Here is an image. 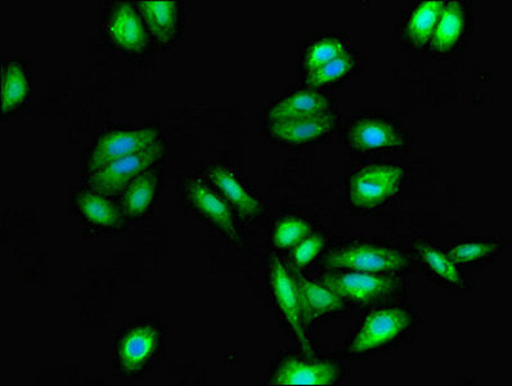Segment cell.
<instances>
[{
  "instance_id": "cell-1",
  "label": "cell",
  "mask_w": 512,
  "mask_h": 386,
  "mask_svg": "<svg viewBox=\"0 0 512 386\" xmlns=\"http://www.w3.org/2000/svg\"><path fill=\"white\" fill-rule=\"evenodd\" d=\"M416 325L410 308L383 307L367 314L356 334L348 343V353L365 356L399 343Z\"/></svg>"
},
{
  "instance_id": "cell-2",
  "label": "cell",
  "mask_w": 512,
  "mask_h": 386,
  "mask_svg": "<svg viewBox=\"0 0 512 386\" xmlns=\"http://www.w3.org/2000/svg\"><path fill=\"white\" fill-rule=\"evenodd\" d=\"M323 284L345 300L359 305H374L401 294L404 282L395 275H381L350 269L325 273Z\"/></svg>"
},
{
  "instance_id": "cell-3",
  "label": "cell",
  "mask_w": 512,
  "mask_h": 386,
  "mask_svg": "<svg viewBox=\"0 0 512 386\" xmlns=\"http://www.w3.org/2000/svg\"><path fill=\"white\" fill-rule=\"evenodd\" d=\"M325 264L334 269H350L381 275H395L410 268V260L403 251L362 241L336 246L330 250Z\"/></svg>"
},
{
  "instance_id": "cell-4",
  "label": "cell",
  "mask_w": 512,
  "mask_h": 386,
  "mask_svg": "<svg viewBox=\"0 0 512 386\" xmlns=\"http://www.w3.org/2000/svg\"><path fill=\"white\" fill-rule=\"evenodd\" d=\"M406 172L399 166L372 164L350 178L348 197L359 209H374L393 199L401 190Z\"/></svg>"
},
{
  "instance_id": "cell-5",
  "label": "cell",
  "mask_w": 512,
  "mask_h": 386,
  "mask_svg": "<svg viewBox=\"0 0 512 386\" xmlns=\"http://www.w3.org/2000/svg\"><path fill=\"white\" fill-rule=\"evenodd\" d=\"M344 366L330 357L289 356L276 368L269 384L273 385H335L343 380Z\"/></svg>"
},
{
  "instance_id": "cell-6",
  "label": "cell",
  "mask_w": 512,
  "mask_h": 386,
  "mask_svg": "<svg viewBox=\"0 0 512 386\" xmlns=\"http://www.w3.org/2000/svg\"><path fill=\"white\" fill-rule=\"evenodd\" d=\"M161 151H163V146L157 142L147 150L116 160L91 174L88 186L92 191L101 193V195H116V193L124 191L128 184L132 183L139 175L146 173L159 159Z\"/></svg>"
},
{
  "instance_id": "cell-7",
  "label": "cell",
  "mask_w": 512,
  "mask_h": 386,
  "mask_svg": "<svg viewBox=\"0 0 512 386\" xmlns=\"http://www.w3.org/2000/svg\"><path fill=\"white\" fill-rule=\"evenodd\" d=\"M157 142H160L159 133L154 128L112 130L98 139L88 160V172L96 173L116 160L147 150Z\"/></svg>"
},
{
  "instance_id": "cell-8",
  "label": "cell",
  "mask_w": 512,
  "mask_h": 386,
  "mask_svg": "<svg viewBox=\"0 0 512 386\" xmlns=\"http://www.w3.org/2000/svg\"><path fill=\"white\" fill-rule=\"evenodd\" d=\"M347 142L359 155L403 151L408 147L406 134L397 125L375 116L354 121L348 129Z\"/></svg>"
},
{
  "instance_id": "cell-9",
  "label": "cell",
  "mask_w": 512,
  "mask_h": 386,
  "mask_svg": "<svg viewBox=\"0 0 512 386\" xmlns=\"http://www.w3.org/2000/svg\"><path fill=\"white\" fill-rule=\"evenodd\" d=\"M269 280H271L272 291L278 308L284 314L285 320L289 322L296 339L302 344L305 353H312L311 344H309L303 329L294 277L290 275L285 264L277 257H273L271 263H269Z\"/></svg>"
},
{
  "instance_id": "cell-10",
  "label": "cell",
  "mask_w": 512,
  "mask_h": 386,
  "mask_svg": "<svg viewBox=\"0 0 512 386\" xmlns=\"http://www.w3.org/2000/svg\"><path fill=\"white\" fill-rule=\"evenodd\" d=\"M294 281L303 321L314 322L347 311L349 303L325 284H318L300 275H295Z\"/></svg>"
},
{
  "instance_id": "cell-11",
  "label": "cell",
  "mask_w": 512,
  "mask_h": 386,
  "mask_svg": "<svg viewBox=\"0 0 512 386\" xmlns=\"http://www.w3.org/2000/svg\"><path fill=\"white\" fill-rule=\"evenodd\" d=\"M186 192L188 200L195 206L197 212L217 226L229 241L238 244L240 236H238L235 217L227 201L200 179H191L187 183Z\"/></svg>"
},
{
  "instance_id": "cell-12",
  "label": "cell",
  "mask_w": 512,
  "mask_h": 386,
  "mask_svg": "<svg viewBox=\"0 0 512 386\" xmlns=\"http://www.w3.org/2000/svg\"><path fill=\"white\" fill-rule=\"evenodd\" d=\"M335 125V115L326 114L313 118L275 121L269 125V133L273 138L289 145H303L329 136Z\"/></svg>"
},
{
  "instance_id": "cell-13",
  "label": "cell",
  "mask_w": 512,
  "mask_h": 386,
  "mask_svg": "<svg viewBox=\"0 0 512 386\" xmlns=\"http://www.w3.org/2000/svg\"><path fill=\"white\" fill-rule=\"evenodd\" d=\"M110 38L129 52H139L146 47V30L136 8L129 3H120L111 12L106 22Z\"/></svg>"
},
{
  "instance_id": "cell-14",
  "label": "cell",
  "mask_w": 512,
  "mask_h": 386,
  "mask_svg": "<svg viewBox=\"0 0 512 386\" xmlns=\"http://www.w3.org/2000/svg\"><path fill=\"white\" fill-rule=\"evenodd\" d=\"M159 344V332L154 326H141L129 331L121 340L118 357L128 374H136L147 365Z\"/></svg>"
},
{
  "instance_id": "cell-15",
  "label": "cell",
  "mask_w": 512,
  "mask_h": 386,
  "mask_svg": "<svg viewBox=\"0 0 512 386\" xmlns=\"http://www.w3.org/2000/svg\"><path fill=\"white\" fill-rule=\"evenodd\" d=\"M332 105L329 98L322 93L302 91L291 94L284 100L276 103L268 112L271 123L282 120L305 119L332 114Z\"/></svg>"
},
{
  "instance_id": "cell-16",
  "label": "cell",
  "mask_w": 512,
  "mask_h": 386,
  "mask_svg": "<svg viewBox=\"0 0 512 386\" xmlns=\"http://www.w3.org/2000/svg\"><path fill=\"white\" fill-rule=\"evenodd\" d=\"M211 182L218 187L222 195L226 197L229 204L237 210L241 218L251 221L262 213V205L255 199L244 184L236 177L231 170L223 166H214L209 170Z\"/></svg>"
},
{
  "instance_id": "cell-17",
  "label": "cell",
  "mask_w": 512,
  "mask_h": 386,
  "mask_svg": "<svg viewBox=\"0 0 512 386\" xmlns=\"http://www.w3.org/2000/svg\"><path fill=\"white\" fill-rule=\"evenodd\" d=\"M137 6L156 39L161 43L170 42L177 31L179 4L172 0H145Z\"/></svg>"
},
{
  "instance_id": "cell-18",
  "label": "cell",
  "mask_w": 512,
  "mask_h": 386,
  "mask_svg": "<svg viewBox=\"0 0 512 386\" xmlns=\"http://www.w3.org/2000/svg\"><path fill=\"white\" fill-rule=\"evenodd\" d=\"M466 26V11L464 3L449 2L444 6L439 17L437 28L433 34V48L435 52L446 53L451 51L460 40Z\"/></svg>"
},
{
  "instance_id": "cell-19",
  "label": "cell",
  "mask_w": 512,
  "mask_h": 386,
  "mask_svg": "<svg viewBox=\"0 0 512 386\" xmlns=\"http://www.w3.org/2000/svg\"><path fill=\"white\" fill-rule=\"evenodd\" d=\"M444 6L446 2L429 0L416 8L406 26V37L412 46L420 48L430 42Z\"/></svg>"
},
{
  "instance_id": "cell-20",
  "label": "cell",
  "mask_w": 512,
  "mask_h": 386,
  "mask_svg": "<svg viewBox=\"0 0 512 386\" xmlns=\"http://www.w3.org/2000/svg\"><path fill=\"white\" fill-rule=\"evenodd\" d=\"M417 255L426 268L440 281L452 287L461 289L466 285L457 263L448 254L433 248L428 244L417 245Z\"/></svg>"
},
{
  "instance_id": "cell-21",
  "label": "cell",
  "mask_w": 512,
  "mask_h": 386,
  "mask_svg": "<svg viewBox=\"0 0 512 386\" xmlns=\"http://www.w3.org/2000/svg\"><path fill=\"white\" fill-rule=\"evenodd\" d=\"M78 206L88 222L103 228L120 227L121 213L105 195L94 191L80 193Z\"/></svg>"
},
{
  "instance_id": "cell-22",
  "label": "cell",
  "mask_w": 512,
  "mask_h": 386,
  "mask_svg": "<svg viewBox=\"0 0 512 386\" xmlns=\"http://www.w3.org/2000/svg\"><path fill=\"white\" fill-rule=\"evenodd\" d=\"M157 188V175L146 172L129 183L123 193L124 212L137 218L145 214L154 200Z\"/></svg>"
},
{
  "instance_id": "cell-23",
  "label": "cell",
  "mask_w": 512,
  "mask_h": 386,
  "mask_svg": "<svg viewBox=\"0 0 512 386\" xmlns=\"http://www.w3.org/2000/svg\"><path fill=\"white\" fill-rule=\"evenodd\" d=\"M28 93L29 83L24 69L16 62H11L3 71L2 111L15 110L26 100Z\"/></svg>"
},
{
  "instance_id": "cell-24",
  "label": "cell",
  "mask_w": 512,
  "mask_h": 386,
  "mask_svg": "<svg viewBox=\"0 0 512 386\" xmlns=\"http://www.w3.org/2000/svg\"><path fill=\"white\" fill-rule=\"evenodd\" d=\"M501 242L493 240L461 242L449 249L448 255L457 264H474L492 258L500 253Z\"/></svg>"
},
{
  "instance_id": "cell-25",
  "label": "cell",
  "mask_w": 512,
  "mask_h": 386,
  "mask_svg": "<svg viewBox=\"0 0 512 386\" xmlns=\"http://www.w3.org/2000/svg\"><path fill=\"white\" fill-rule=\"evenodd\" d=\"M311 233V226L304 219L287 217L281 219L272 232L273 245L278 249L294 248Z\"/></svg>"
},
{
  "instance_id": "cell-26",
  "label": "cell",
  "mask_w": 512,
  "mask_h": 386,
  "mask_svg": "<svg viewBox=\"0 0 512 386\" xmlns=\"http://www.w3.org/2000/svg\"><path fill=\"white\" fill-rule=\"evenodd\" d=\"M344 55H347V48L340 39L332 37L322 39L314 44L305 56V70L311 74L314 70Z\"/></svg>"
},
{
  "instance_id": "cell-27",
  "label": "cell",
  "mask_w": 512,
  "mask_h": 386,
  "mask_svg": "<svg viewBox=\"0 0 512 386\" xmlns=\"http://www.w3.org/2000/svg\"><path fill=\"white\" fill-rule=\"evenodd\" d=\"M354 66H356V61L347 53V55L336 58V60L330 61L329 64L323 65L320 69L308 74L307 84L312 88L325 87L327 84L344 78L354 69Z\"/></svg>"
},
{
  "instance_id": "cell-28",
  "label": "cell",
  "mask_w": 512,
  "mask_h": 386,
  "mask_svg": "<svg viewBox=\"0 0 512 386\" xmlns=\"http://www.w3.org/2000/svg\"><path fill=\"white\" fill-rule=\"evenodd\" d=\"M325 246V239L322 236H308L294 246L291 258L295 267L305 268L316 259Z\"/></svg>"
}]
</instances>
